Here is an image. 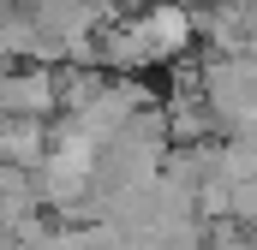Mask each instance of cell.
Here are the masks:
<instances>
[{
    "instance_id": "1",
    "label": "cell",
    "mask_w": 257,
    "mask_h": 250,
    "mask_svg": "<svg viewBox=\"0 0 257 250\" xmlns=\"http://www.w3.org/2000/svg\"><path fill=\"white\" fill-rule=\"evenodd\" d=\"M0 161L6 167H36L42 161V125L36 120H0Z\"/></svg>"
}]
</instances>
